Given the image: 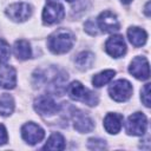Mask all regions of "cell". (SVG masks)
<instances>
[{"label": "cell", "mask_w": 151, "mask_h": 151, "mask_svg": "<svg viewBox=\"0 0 151 151\" xmlns=\"http://www.w3.org/2000/svg\"><path fill=\"white\" fill-rule=\"evenodd\" d=\"M21 136L26 143L29 145H34L42 140L45 137V131L34 123H27L21 127Z\"/></svg>", "instance_id": "8"}, {"label": "cell", "mask_w": 151, "mask_h": 151, "mask_svg": "<svg viewBox=\"0 0 151 151\" xmlns=\"http://www.w3.org/2000/svg\"><path fill=\"white\" fill-rule=\"evenodd\" d=\"M74 44V35L72 32L61 28L55 31L48 37L47 46L50 51L54 54H63L68 52Z\"/></svg>", "instance_id": "1"}, {"label": "cell", "mask_w": 151, "mask_h": 151, "mask_svg": "<svg viewBox=\"0 0 151 151\" xmlns=\"http://www.w3.org/2000/svg\"><path fill=\"white\" fill-rule=\"evenodd\" d=\"M140 98H142V101L143 104L146 106V107H150V103H151V99H150V84H145L144 87L142 88V92H140Z\"/></svg>", "instance_id": "23"}, {"label": "cell", "mask_w": 151, "mask_h": 151, "mask_svg": "<svg viewBox=\"0 0 151 151\" xmlns=\"http://www.w3.org/2000/svg\"><path fill=\"white\" fill-rule=\"evenodd\" d=\"M109 93L116 101H126L132 96V85L125 79H118L110 85Z\"/></svg>", "instance_id": "4"}, {"label": "cell", "mask_w": 151, "mask_h": 151, "mask_svg": "<svg viewBox=\"0 0 151 151\" xmlns=\"http://www.w3.org/2000/svg\"><path fill=\"white\" fill-rule=\"evenodd\" d=\"M96 28H97V27H96V24H94L93 20H88V21L85 24V31H86L87 33H90L91 35H94V34L98 33V31H97Z\"/></svg>", "instance_id": "24"}, {"label": "cell", "mask_w": 151, "mask_h": 151, "mask_svg": "<svg viewBox=\"0 0 151 151\" xmlns=\"http://www.w3.org/2000/svg\"><path fill=\"white\" fill-rule=\"evenodd\" d=\"M34 110L40 116L50 117L59 111V105L50 96H39L34 100Z\"/></svg>", "instance_id": "7"}, {"label": "cell", "mask_w": 151, "mask_h": 151, "mask_svg": "<svg viewBox=\"0 0 151 151\" xmlns=\"http://www.w3.org/2000/svg\"><path fill=\"white\" fill-rule=\"evenodd\" d=\"M87 147L91 150H103L106 147V143L103 139H97V138H91L87 142Z\"/></svg>", "instance_id": "22"}, {"label": "cell", "mask_w": 151, "mask_h": 151, "mask_svg": "<svg viewBox=\"0 0 151 151\" xmlns=\"http://www.w3.org/2000/svg\"><path fill=\"white\" fill-rule=\"evenodd\" d=\"M13 51H14V55H15L19 60L29 59L31 55H32V50H31L29 42H28L27 40H24V39L17 40V41L14 42Z\"/></svg>", "instance_id": "16"}, {"label": "cell", "mask_w": 151, "mask_h": 151, "mask_svg": "<svg viewBox=\"0 0 151 151\" xmlns=\"http://www.w3.org/2000/svg\"><path fill=\"white\" fill-rule=\"evenodd\" d=\"M127 38L134 47H140L146 42L147 34L140 27H130L127 29Z\"/></svg>", "instance_id": "15"}, {"label": "cell", "mask_w": 151, "mask_h": 151, "mask_svg": "<svg viewBox=\"0 0 151 151\" xmlns=\"http://www.w3.org/2000/svg\"><path fill=\"white\" fill-rule=\"evenodd\" d=\"M7 139H8V136H7V131H6V127L0 124V145H4L7 143Z\"/></svg>", "instance_id": "25"}, {"label": "cell", "mask_w": 151, "mask_h": 151, "mask_svg": "<svg viewBox=\"0 0 151 151\" xmlns=\"http://www.w3.org/2000/svg\"><path fill=\"white\" fill-rule=\"evenodd\" d=\"M6 15L17 22H22L32 15V7L26 2H15L6 8Z\"/></svg>", "instance_id": "6"}, {"label": "cell", "mask_w": 151, "mask_h": 151, "mask_svg": "<svg viewBox=\"0 0 151 151\" xmlns=\"http://www.w3.org/2000/svg\"><path fill=\"white\" fill-rule=\"evenodd\" d=\"M105 50L113 58H119L124 55L126 52V44L124 38L119 34L110 37L105 42Z\"/></svg>", "instance_id": "11"}, {"label": "cell", "mask_w": 151, "mask_h": 151, "mask_svg": "<svg viewBox=\"0 0 151 151\" xmlns=\"http://www.w3.org/2000/svg\"><path fill=\"white\" fill-rule=\"evenodd\" d=\"M67 93L71 99L81 101L84 104H87L88 106H94L98 104L97 93L84 87L79 81H72L67 87Z\"/></svg>", "instance_id": "2"}, {"label": "cell", "mask_w": 151, "mask_h": 151, "mask_svg": "<svg viewBox=\"0 0 151 151\" xmlns=\"http://www.w3.org/2000/svg\"><path fill=\"white\" fill-rule=\"evenodd\" d=\"M97 22H98V27L105 33L117 32L120 27L117 15L110 11H104L103 13H100L97 19Z\"/></svg>", "instance_id": "9"}, {"label": "cell", "mask_w": 151, "mask_h": 151, "mask_svg": "<svg viewBox=\"0 0 151 151\" xmlns=\"http://www.w3.org/2000/svg\"><path fill=\"white\" fill-rule=\"evenodd\" d=\"M73 126L78 132L86 133L93 130L94 123L88 116L79 112V113H74L73 116Z\"/></svg>", "instance_id": "14"}, {"label": "cell", "mask_w": 151, "mask_h": 151, "mask_svg": "<svg viewBox=\"0 0 151 151\" xmlns=\"http://www.w3.org/2000/svg\"><path fill=\"white\" fill-rule=\"evenodd\" d=\"M147 127V119L144 113L136 112L132 113L125 124V130L127 134L131 136H143Z\"/></svg>", "instance_id": "5"}, {"label": "cell", "mask_w": 151, "mask_h": 151, "mask_svg": "<svg viewBox=\"0 0 151 151\" xmlns=\"http://www.w3.org/2000/svg\"><path fill=\"white\" fill-rule=\"evenodd\" d=\"M129 72L137 79L146 80L150 77V67L149 61L145 57H136L129 67Z\"/></svg>", "instance_id": "10"}, {"label": "cell", "mask_w": 151, "mask_h": 151, "mask_svg": "<svg viewBox=\"0 0 151 151\" xmlns=\"http://www.w3.org/2000/svg\"><path fill=\"white\" fill-rule=\"evenodd\" d=\"M123 120L124 118L120 113H107L104 118V127L109 133L116 134L120 131L123 126Z\"/></svg>", "instance_id": "13"}, {"label": "cell", "mask_w": 151, "mask_h": 151, "mask_svg": "<svg viewBox=\"0 0 151 151\" xmlns=\"http://www.w3.org/2000/svg\"><path fill=\"white\" fill-rule=\"evenodd\" d=\"M11 54L9 45L4 39H0V64H5L8 61Z\"/></svg>", "instance_id": "21"}, {"label": "cell", "mask_w": 151, "mask_h": 151, "mask_svg": "<svg viewBox=\"0 0 151 151\" xmlns=\"http://www.w3.org/2000/svg\"><path fill=\"white\" fill-rule=\"evenodd\" d=\"M66 1H68V2H71V1H74V0H66Z\"/></svg>", "instance_id": "28"}, {"label": "cell", "mask_w": 151, "mask_h": 151, "mask_svg": "<svg viewBox=\"0 0 151 151\" xmlns=\"http://www.w3.org/2000/svg\"><path fill=\"white\" fill-rule=\"evenodd\" d=\"M65 17V9L59 0H46L42 11V21L46 25L60 22Z\"/></svg>", "instance_id": "3"}, {"label": "cell", "mask_w": 151, "mask_h": 151, "mask_svg": "<svg viewBox=\"0 0 151 151\" xmlns=\"http://www.w3.org/2000/svg\"><path fill=\"white\" fill-rule=\"evenodd\" d=\"M120 1H122L123 4H130V2L132 1V0H120Z\"/></svg>", "instance_id": "27"}, {"label": "cell", "mask_w": 151, "mask_h": 151, "mask_svg": "<svg viewBox=\"0 0 151 151\" xmlns=\"http://www.w3.org/2000/svg\"><path fill=\"white\" fill-rule=\"evenodd\" d=\"M145 13H146L147 17H150V2H147L146 6H145Z\"/></svg>", "instance_id": "26"}, {"label": "cell", "mask_w": 151, "mask_h": 151, "mask_svg": "<svg viewBox=\"0 0 151 151\" xmlns=\"http://www.w3.org/2000/svg\"><path fill=\"white\" fill-rule=\"evenodd\" d=\"M14 110V100L13 97L8 93H4L0 96V116L7 117L12 114Z\"/></svg>", "instance_id": "18"}, {"label": "cell", "mask_w": 151, "mask_h": 151, "mask_svg": "<svg viewBox=\"0 0 151 151\" xmlns=\"http://www.w3.org/2000/svg\"><path fill=\"white\" fill-rule=\"evenodd\" d=\"M116 72L113 70H105V71H101L99 72L98 74L93 76L92 78V84L96 86V87H101L104 86L105 84L110 83L111 79L114 77Z\"/></svg>", "instance_id": "20"}, {"label": "cell", "mask_w": 151, "mask_h": 151, "mask_svg": "<svg viewBox=\"0 0 151 151\" xmlns=\"http://www.w3.org/2000/svg\"><path fill=\"white\" fill-rule=\"evenodd\" d=\"M42 149L44 150H64L65 149V139L60 133L54 132L51 134V137L48 138V140L46 142V144L44 145Z\"/></svg>", "instance_id": "19"}, {"label": "cell", "mask_w": 151, "mask_h": 151, "mask_svg": "<svg viewBox=\"0 0 151 151\" xmlns=\"http://www.w3.org/2000/svg\"><path fill=\"white\" fill-rule=\"evenodd\" d=\"M17 85V72L13 66L4 65L0 68V87L11 90Z\"/></svg>", "instance_id": "12"}, {"label": "cell", "mask_w": 151, "mask_h": 151, "mask_svg": "<svg viewBox=\"0 0 151 151\" xmlns=\"http://www.w3.org/2000/svg\"><path fill=\"white\" fill-rule=\"evenodd\" d=\"M93 61H94V55L93 53L91 52H87V51H84L81 53H79L76 58V65L79 70L81 71H85V70H88L92 65H93Z\"/></svg>", "instance_id": "17"}]
</instances>
